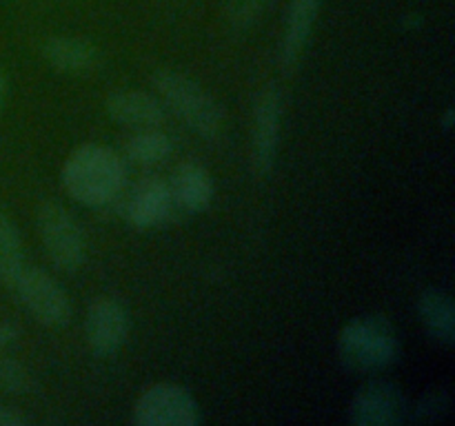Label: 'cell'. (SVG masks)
I'll use <instances>...</instances> for the list:
<instances>
[{
  "label": "cell",
  "instance_id": "7",
  "mask_svg": "<svg viewBox=\"0 0 455 426\" xmlns=\"http://www.w3.org/2000/svg\"><path fill=\"white\" fill-rule=\"evenodd\" d=\"M280 127H283V96L275 87L260 89L251 115V167L256 176H267L275 164Z\"/></svg>",
  "mask_w": 455,
  "mask_h": 426
},
{
  "label": "cell",
  "instance_id": "14",
  "mask_svg": "<svg viewBox=\"0 0 455 426\" xmlns=\"http://www.w3.org/2000/svg\"><path fill=\"white\" fill-rule=\"evenodd\" d=\"M43 58L60 74H89L96 69L100 51L89 40L76 36H52L43 43Z\"/></svg>",
  "mask_w": 455,
  "mask_h": 426
},
{
  "label": "cell",
  "instance_id": "12",
  "mask_svg": "<svg viewBox=\"0 0 455 426\" xmlns=\"http://www.w3.org/2000/svg\"><path fill=\"white\" fill-rule=\"evenodd\" d=\"M318 9L320 0H289L283 47H280V65H283L287 74H291L300 65L302 51H305L307 43H309Z\"/></svg>",
  "mask_w": 455,
  "mask_h": 426
},
{
  "label": "cell",
  "instance_id": "22",
  "mask_svg": "<svg viewBox=\"0 0 455 426\" xmlns=\"http://www.w3.org/2000/svg\"><path fill=\"white\" fill-rule=\"evenodd\" d=\"M16 327L13 324H7V322H0V351L4 349V346L12 344L13 340H16Z\"/></svg>",
  "mask_w": 455,
  "mask_h": 426
},
{
  "label": "cell",
  "instance_id": "8",
  "mask_svg": "<svg viewBox=\"0 0 455 426\" xmlns=\"http://www.w3.org/2000/svg\"><path fill=\"white\" fill-rule=\"evenodd\" d=\"M404 420H409L407 398L391 382H369L349 404V422L355 426H394Z\"/></svg>",
  "mask_w": 455,
  "mask_h": 426
},
{
  "label": "cell",
  "instance_id": "10",
  "mask_svg": "<svg viewBox=\"0 0 455 426\" xmlns=\"http://www.w3.org/2000/svg\"><path fill=\"white\" fill-rule=\"evenodd\" d=\"M173 209L176 204H173L169 182L163 178H145L138 182L132 198L127 200L124 216L133 229L145 231L167 220Z\"/></svg>",
  "mask_w": 455,
  "mask_h": 426
},
{
  "label": "cell",
  "instance_id": "16",
  "mask_svg": "<svg viewBox=\"0 0 455 426\" xmlns=\"http://www.w3.org/2000/svg\"><path fill=\"white\" fill-rule=\"evenodd\" d=\"M25 266V253H22V240L20 233H18V226L0 209V282L12 288Z\"/></svg>",
  "mask_w": 455,
  "mask_h": 426
},
{
  "label": "cell",
  "instance_id": "11",
  "mask_svg": "<svg viewBox=\"0 0 455 426\" xmlns=\"http://www.w3.org/2000/svg\"><path fill=\"white\" fill-rule=\"evenodd\" d=\"M111 120L132 129H154L164 122V106L147 91H114L105 102Z\"/></svg>",
  "mask_w": 455,
  "mask_h": 426
},
{
  "label": "cell",
  "instance_id": "20",
  "mask_svg": "<svg viewBox=\"0 0 455 426\" xmlns=\"http://www.w3.org/2000/svg\"><path fill=\"white\" fill-rule=\"evenodd\" d=\"M269 3L271 0H229L227 3V20L238 31L251 29L253 25H258Z\"/></svg>",
  "mask_w": 455,
  "mask_h": 426
},
{
  "label": "cell",
  "instance_id": "5",
  "mask_svg": "<svg viewBox=\"0 0 455 426\" xmlns=\"http://www.w3.org/2000/svg\"><path fill=\"white\" fill-rule=\"evenodd\" d=\"M133 424L138 426H196L200 424V406L185 386H147L133 404Z\"/></svg>",
  "mask_w": 455,
  "mask_h": 426
},
{
  "label": "cell",
  "instance_id": "3",
  "mask_svg": "<svg viewBox=\"0 0 455 426\" xmlns=\"http://www.w3.org/2000/svg\"><path fill=\"white\" fill-rule=\"evenodd\" d=\"M338 355L345 368L358 373L387 368L398 358V337L382 315L355 318L338 337Z\"/></svg>",
  "mask_w": 455,
  "mask_h": 426
},
{
  "label": "cell",
  "instance_id": "24",
  "mask_svg": "<svg viewBox=\"0 0 455 426\" xmlns=\"http://www.w3.org/2000/svg\"><path fill=\"white\" fill-rule=\"evenodd\" d=\"M453 127V109H447L443 115V129L444 131H451Z\"/></svg>",
  "mask_w": 455,
  "mask_h": 426
},
{
  "label": "cell",
  "instance_id": "9",
  "mask_svg": "<svg viewBox=\"0 0 455 426\" xmlns=\"http://www.w3.org/2000/svg\"><path fill=\"white\" fill-rule=\"evenodd\" d=\"M129 313L114 297H98L89 304L84 318V335L89 349L100 358H109L123 349L129 337Z\"/></svg>",
  "mask_w": 455,
  "mask_h": 426
},
{
  "label": "cell",
  "instance_id": "15",
  "mask_svg": "<svg viewBox=\"0 0 455 426\" xmlns=\"http://www.w3.org/2000/svg\"><path fill=\"white\" fill-rule=\"evenodd\" d=\"M418 313L422 324L435 342L451 346L455 342V311L449 293L443 288L429 287L420 293L418 300Z\"/></svg>",
  "mask_w": 455,
  "mask_h": 426
},
{
  "label": "cell",
  "instance_id": "13",
  "mask_svg": "<svg viewBox=\"0 0 455 426\" xmlns=\"http://www.w3.org/2000/svg\"><path fill=\"white\" fill-rule=\"evenodd\" d=\"M173 204L187 213H198L209 207L213 198V180L207 169L196 160L178 164L169 180Z\"/></svg>",
  "mask_w": 455,
  "mask_h": 426
},
{
  "label": "cell",
  "instance_id": "19",
  "mask_svg": "<svg viewBox=\"0 0 455 426\" xmlns=\"http://www.w3.org/2000/svg\"><path fill=\"white\" fill-rule=\"evenodd\" d=\"M34 389V377L29 368L20 364L18 359L0 358V390L12 395L29 393Z\"/></svg>",
  "mask_w": 455,
  "mask_h": 426
},
{
  "label": "cell",
  "instance_id": "21",
  "mask_svg": "<svg viewBox=\"0 0 455 426\" xmlns=\"http://www.w3.org/2000/svg\"><path fill=\"white\" fill-rule=\"evenodd\" d=\"M27 420L12 406H3L0 404V426H25Z\"/></svg>",
  "mask_w": 455,
  "mask_h": 426
},
{
  "label": "cell",
  "instance_id": "6",
  "mask_svg": "<svg viewBox=\"0 0 455 426\" xmlns=\"http://www.w3.org/2000/svg\"><path fill=\"white\" fill-rule=\"evenodd\" d=\"M13 291L22 306L44 327H65L71 320V302L65 288L40 266H25Z\"/></svg>",
  "mask_w": 455,
  "mask_h": 426
},
{
  "label": "cell",
  "instance_id": "18",
  "mask_svg": "<svg viewBox=\"0 0 455 426\" xmlns=\"http://www.w3.org/2000/svg\"><path fill=\"white\" fill-rule=\"evenodd\" d=\"M451 411V395L444 389H431L409 408V420L413 422H438Z\"/></svg>",
  "mask_w": 455,
  "mask_h": 426
},
{
  "label": "cell",
  "instance_id": "4",
  "mask_svg": "<svg viewBox=\"0 0 455 426\" xmlns=\"http://www.w3.org/2000/svg\"><path fill=\"white\" fill-rule=\"evenodd\" d=\"M44 253L60 271L74 273L84 264V233L74 216L60 202L44 200L36 216Z\"/></svg>",
  "mask_w": 455,
  "mask_h": 426
},
{
  "label": "cell",
  "instance_id": "23",
  "mask_svg": "<svg viewBox=\"0 0 455 426\" xmlns=\"http://www.w3.org/2000/svg\"><path fill=\"white\" fill-rule=\"evenodd\" d=\"M4 93H7V78H4V71L0 69V114H3Z\"/></svg>",
  "mask_w": 455,
  "mask_h": 426
},
{
  "label": "cell",
  "instance_id": "17",
  "mask_svg": "<svg viewBox=\"0 0 455 426\" xmlns=\"http://www.w3.org/2000/svg\"><path fill=\"white\" fill-rule=\"evenodd\" d=\"M127 158L138 164H156L163 162L169 154L173 151L172 140L167 133L158 131V129H138L136 136H132L124 145Z\"/></svg>",
  "mask_w": 455,
  "mask_h": 426
},
{
  "label": "cell",
  "instance_id": "2",
  "mask_svg": "<svg viewBox=\"0 0 455 426\" xmlns=\"http://www.w3.org/2000/svg\"><path fill=\"white\" fill-rule=\"evenodd\" d=\"M156 91L172 106L173 114L198 136L218 138L225 124V114L220 105L200 87L189 75L173 69H158L151 75Z\"/></svg>",
  "mask_w": 455,
  "mask_h": 426
},
{
  "label": "cell",
  "instance_id": "1",
  "mask_svg": "<svg viewBox=\"0 0 455 426\" xmlns=\"http://www.w3.org/2000/svg\"><path fill=\"white\" fill-rule=\"evenodd\" d=\"M127 182L124 160L105 145H83L62 167V186L67 193L87 207L114 202Z\"/></svg>",
  "mask_w": 455,
  "mask_h": 426
}]
</instances>
